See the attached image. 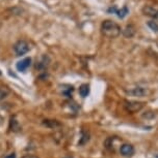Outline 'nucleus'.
Returning a JSON list of instances; mask_svg holds the SVG:
<instances>
[{"mask_svg": "<svg viewBox=\"0 0 158 158\" xmlns=\"http://www.w3.org/2000/svg\"><path fill=\"white\" fill-rule=\"evenodd\" d=\"M101 30H102V33L108 38L118 37L121 33L120 26L115 22H114V21L110 20L104 21L102 23V26H101Z\"/></svg>", "mask_w": 158, "mask_h": 158, "instance_id": "1", "label": "nucleus"}, {"mask_svg": "<svg viewBox=\"0 0 158 158\" xmlns=\"http://www.w3.org/2000/svg\"><path fill=\"white\" fill-rule=\"evenodd\" d=\"M14 51L17 56H22L29 51V46L25 40H18L14 44Z\"/></svg>", "mask_w": 158, "mask_h": 158, "instance_id": "2", "label": "nucleus"}, {"mask_svg": "<svg viewBox=\"0 0 158 158\" xmlns=\"http://www.w3.org/2000/svg\"><path fill=\"white\" fill-rule=\"evenodd\" d=\"M144 106V103L142 102H138V101H126L125 102V108L128 112L130 113H135L141 111Z\"/></svg>", "mask_w": 158, "mask_h": 158, "instance_id": "3", "label": "nucleus"}, {"mask_svg": "<svg viewBox=\"0 0 158 158\" xmlns=\"http://www.w3.org/2000/svg\"><path fill=\"white\" fill-rule=\"evenodd\" d=\"M120 153L123 155L124 157H131L134 155V148L133 146L129 144H124L121 146L120 148Z\"/></svg>", "mask_w": 158, "mask_h": 158, "instance_id": "4", "label": "nucleus"}, {"mask_svg": "<svg viewBox=\"0 0 158 158\" xmlns=\"http://www.w3.org/2000/svg\"><path fill=\"white\" fill-rule=\"evenodd\" d=\"M142 13H144L146 16L158 21V8L153 7V6H145L142 8Z\"/></svg>", "mask_w": 158, "mask_h": 158, "instance_id": "5", "label": "nucleus"}, {"mask_svg": "<svg viewBox=\"0 0 158 158\" xmlns=\"http://www.w3.org/2000/svg\"><path fill=\"white\" fill-rule=\"evenodd\" d=\"M30 63H31L30 58H24L21 61L18 62V63L16 64V67L19 71H25L29 66H30Z\"/></svg>", "mask_w": 158, "mask_h": 158, "instance_id": "6", "label": "nucleus"}, {"mask_svg": "<svg viewBox=\"0 0 158 158\" xmlns=\"http://www.w3.org/2000/svg\"><path fill=\"white\" fill-rule=\"evenodd\" d=\"M128 93L131 94V95H133V96H139V97H142V96H144V95L146 94V90H145L144 88L138 87V88H134L133 90L129 91Z\"/></svg>", "mask_w": 158, "mask_h": 158, "instance_id": "7", "label": "nucleus"}, {"mask_svg": "<svg viewBox=\"0 0 158 158\" xmlns=\"http://www.w3.org/2000/svg\"><path fill=\"white\" fill-rule=\"evenodd\" d=\"M43 124L45 125V126L50 127V128H56V127L61 126V123L56 120H44Z\"/></svg>", "mask_w": 158, "mask_h": 158, "instance_id": "8", "label": "nucleus"}, {"mask_svg": "<svg viewBox=\"0 0 158 158\" xmlns=\"http://www.w3.org/2000/svg\"><path fill=\"white\" fill-rule=\"evenodd\" d=\"M89 93V86L88 84H83L80 86L79 88V94L81 95L82 97H86Z\"/></svg>", "mask_w": 158, "mask_h": 158, "instance_id": "9", "label": "nucleus"}, {"mask_svg": "<svg viewBox=\"0 0 158 158\" xmlns=\"http://www.w3.org/2000/svg\"><path fill=\"white\" fill-rule=\"evenodd\" d=\"M123 34H124V36H126V37H132L134 35V28L131 25L127 26V27L125 28V30H123Z\"/></svg>", "mask_w": 158, "mask_h": 158, "instance_id": "10", "label": "nucleus"}, {"mask_svg": "<svg viewBox=\"0 0 158 158\" xmlns=\"http://www.w3.org/2000/svg\"><path fill=\"white\" fill-rule=\"evenodd\" d=\"M117 14H118V17L121 18V19H123L127 16V14H129V10H128L127 6H124L123 8H121L120 10H117Z\"/></svg>", "mask_w": 158, "mask_h": 158, "instance_id": "11", "label": "nucleus"}, {"mask_svg": "<svg viewBox=\"0 0 158 158\" xmlns=\"http://www.w3.org/2000/svg\"><path fill=\"white\" fill-rule=\"evenodd\" d=\"M148 26H149V27H150L153 31L158 32V24H157L156 22H154V21H150V22H148Z\"/></svg>", "mask_w": 158, "mask_h": 158, "instance_id": "12", "label": "nucleus"}, {"mask_svg": "<svg viewBox=\"0 0 158 158\" xmlns=\"http://www.w3.org/2000/svg\"><path fill=\"white\" fill-rule=\"evenodd\" d=\"M11 122H14V123L16 124V120H13V119H11ZM11 124H13V123H11ZM11 128H13L11 130H14V131H17L18 129H19L18 127H16V125H13V127H11Z\"/></svg>", "mask_w": 158, "mask_h": 158, "instance_id": "13", "label": "nucleus"}, {"mask_svg": "<svg viewBox=\"0 0 158 158\" xmlns=\"http://www.w3.org/2000/svg\"><path fill=\"white\" fill-rule=\"evenodd\" d=\"M117 13V8H115V6H114V7H110L109 10H108V13Z\"/></svg>", "mask_w": 158, "mask_h": 158, "instance_id": "14", "label": "nucleus"}, {"mask_svg": "<svg viewBox=\"0 0 158 158\" xmlns=\"http://www.w3.org/2000/svg\"><path fill=\"white\" fill-rule=\"evenodd\" d=\"M22 158H38V157H37V156H34V155H25L24 157H22Z\"/></svg>", "mask_w": 158, "mask_h": 158, "instance_id": "15", "label": "nucleus"}, {"mask_svg": "<svg viewBox=\"0 0 158 158\" xmlns=\"http://www.w3.org/2000/svg\"><path fill=\"white\" fill-rule=\"evenodd\" d=\"M5 158H16V154L13 153V154H10V155H7Z\"/></svg>", "mask_w": 158, "mask_h": 158, "instance_id": "16", "label": "nucleus"}, {"mask_svg": "<svg viewBox=\"0 0 158 158\" xmlns=\"http://www.w3.org/2000/svg\"><path fill=\"white\" fill-rule=\"evenodd\" d=\"M2 98H3V92H2V91H0V100H1Z\"/></svg>", "mask_w": 158, "mask_h": 158, "instance_id": "17", "label": "nucleus"}, {"mask_svg": "<svg viewBox=\"0 0 158 158\" xmlns=\"http://www.w3.org/2000/svg\"><path fill=\"white\" fill-rule=\"evenodd\" d=\"M65 158H72V157H65Z\"/></svg>", "mask_w": 158, "mask_h": 158, "instance_id": "18", "label": "nucleus"}]
</instances>
